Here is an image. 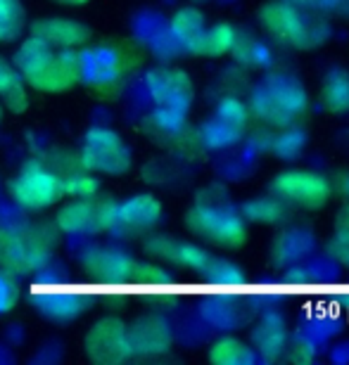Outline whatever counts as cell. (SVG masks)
Returning a JSON list of instances; mask_svg holds the SVG:
<instances>
[{
    "label": "cell",
    "mask_w": 349,
    "mask_h": 365,
    "mask_svg": "<svg viewBox=\"0 0 349 365\" xmlns=\"http://www.w3.org/2000/svg\"><path fill=\"white\" fill-rule=\"evenodd\" d=\"M84 81L88 88L110 102L119 98L128 74L138 64V55L128 43H100L81 50Z\"/></svg>",
    "instance_id": "6da1fadb"
},
{
    "label": "cell",
    "mask_w": 349,
    "mask_h": 365,
    "mask_svg": "<svg viewBox=\"0 0 349 365\" xmlns=\"http://www.w3.org/2000/svg\"><path fill=\"white\" fill-rule=\"evenodd\" d=\"M7 190L21 209L46 211L64 200V178L43 159H29L12 176Z\"/></svg>",
    "instance_id": "7a4b0ae2"
},
{
    "label": "cell",
    "mask_w": 349,
    "mask_h": 365,
    "mask_svg": "<svg viewBox=\"0 0 349 365\" xmlns=\"http://www.w3.org/2000/svg\"><path fill=\"white\" fill-rule=\"evenodd\" d=\"M259 19L278 41L295 48L321 46V41L328 36V26L314 17H307L300 7L283 0V3H268L261 7Z\"/></svg>",
    "instance_id": "3957f363"
},
{
    "label": "cell",
    "mask_w": 349,
    "mask_h": 365,
    "mask_svg": "<svg viewBox=\"0 0 349 365\" xmlns=\"http://www.w3.org/2000/svg\"><path fill=\"white\" fill-rule=\"evenodd\" d=\"M79 159H81V169L100 176H123L133 164V155L126 140L107 126H93L84 135Z\"/></svg>",
    "instance_id": "277c9868"
},
{
    "label": "cell",
    "mask_w": 349,
    "mask_h": 365,
    "mask_svg": "<svg viewBox=\"0 0 349 365\" xmlns=\"http://www.w3.org/2000/svg\"><path fill=\"white\" fill-rule=\"evenodd\" d=\"M57 230L67 235H103L116 228V202L107 197H88V200L64 202L55 214Z\"/></svg>",
    "instance_id": "5b68a950"
},
{
    "label": "cell",
    "mask_w": 349,
    "mask_h": 365,
    "mask_svg": "<svg viewBox=\"0 0 349 365\" xmlns=\"http://www.w3.org/2000/svg\"><path fill=\"white\" fill-rule=\"evenodd\" d=\"M143 250L148 252L152 259L164 261V264L176 266V268H188V271H193V273L223 275V273L236 271V266L219 257H214V254L207 252L205 247L183 242V240H176L169 235H155V232H150V235L145 237Z\"/></svg>",
    "instance_id": "8992f818"
},
{
    "label": "cell",
    "mask_w": 349,
    "mask_h": 365,
    "mask_svg": "<svg viewBox=\"0 0 349 365\" xmlns=\"http://www.w3.org/2000/svg\"><path fill=\"white\" fill-rule=\"evenodd\" d=\"M186 225L193 235L226 250H236L247 237L243 216L216 204H195L186 214Z\"/></svg>",
    "instance_id": "52a82bcc"
},
{
    "label": "cell",
    "mask_w": 349,
    "mask_h": 365,
    "mask_svg": "<svg viewBox=\"0 0 349 365\" xmlns=\"http://www.w3.org/2000/svg\"><path fill=\"white\" fill-rule=\"evenodd\" d=\"M84 81V57L76 48H55L48 60L24 78L29 88L39 93H67Z\"/></svg>",
    "instance_id": "ba28073f"
},
{
    "label": "cell",
    "mask_w": 349,
    "mask_h": 365,
    "mask_svg": "<svg viewBox=\"0 0 349 365\" xmlns=\"http://www.w3.org/2000/svg\"><path fill=\"white\" fill-rule=\"evenodd\" d=\"M126 323L116 316H103L88 327L84 337L86 356L93 363L100 365H116L131 359L128 349V332Z\"/></svg>",
    "instance_id": "9c48e42d"
},
{
    "label": "cell",
    "mask_w": 349,
    "mask_h": 365,
    "mask_svg": "<svg viewBox=\"0 0 349 365\" xmlns=\"http://www.w3.org/2000/svg\"><path fill=\"white\" fill-rule=\"evenodd\" d=\"M273 195L283 202L297 204L304 209H318L330 200V180L314 171H285L273 180Z\"/></svg>",
    "instance_id": "30bf717a"
},
{
    "label": "cell",
    "mask_w": 349,
    "mask_h": 365,
    "mask_svg": "<svg viewBox=\"0 0 349 365\" xmlns=\"http://www.w3.org/2000/svg\"><path fill=\"white\" fill-rule=\"evenodd\" d=\"M145 91H148L150 100L155 102V107L178 109V112H188L195 98L191 76L176 67L150 69L145 74Z\"/></svg>",
    "instance_id": "8fae6325"
},
{
    "label": "cell",
    "mask_w": 349,
    "mask_h": 365,
    "mask_svg": "<svg viewBox=\"0 0 349 365\" xmlns=\"http://www.w3.org/2000/svg\"><path fill=\"white\" fill-rule=\"evenodd\" d=\"M126 332L131 356H141V359L166 354L173 341L169 323L159 316H141L126 327Z\"/></svg>",
    "instance_id": "7c38bea8"
},
{
    "label": "cell",
    "mask_w": 349,
    "mask_h": 365,
    "mask_svg": "<svg viewBox=\"0 0 349 365\" xmlns=\"http://www.w3.org/2000/svg\"><path fill=\"white\" fill-rule=\"evenodd\" d=\"M162 221V204L152 195H133L116 204V228L123 235H148Z\"/></svg>",
    "instance_id": "4fadbf2b"
},
{
    "label": "cell",
    "mask_w": 349,
    "mask_h": 365,
    "mask_svg": "<svg viewBox=\"0 0 349 365\" xmlns=\"http://www.w3.org/2000/svg\"><path fill=\"white\" fill-rule=\"evenodd\" d=\"M81 266L98 277H138L152 273L150 266L141 264L138 259L128 257L116 247H88L81 254Z\"/></svg>",
    "instance_id": "5bb4252c"
},
{
    "label": "cell",
    "mask_w": 349,
    "mask_h": 365,
    "mask_svg": "<svg viewBox=\"0 0 349 365\" xmlns=\"http://www.w3.org/2000/svg\"><path fill=\"white\" fill-rule=\"evenodd\" d=\"M31 34L48 41L55 48H76V50L86 48L93 38V31L88 26L67 17H48L34 21Z\"/></svg>",
    "instance_id": "9a60e30c"
},
{
    "label": "cell",
    "mask_w": 349,
    "mask_h": 365,
    "mask_svg": "<svg viewBox=\"0 0 349 365\" xmlns=\"http://www.w3.org/2000/svg\"><path fill=\"white\" fill-rule=\"evenodd\" d=\"M0 268L21 277L39 273V266H36L24 235H21V228L0 225Z\"/></svg>",
    "instance_id": "2e32d148"
},
{
    "label": "cell",
    "mask_w": 349,
    "mask_h": 365,
    "mask_svg": "<svg viewBox=\"0 0 349 365\" xmlns=\"http://www.w3.org/2000/svg\"><path fill=\"white\" fill-rule=\"evenodd\" d=\"M261 88L271 95V98L275 100V105H278L293 121L300 114H304V109L309 107V95L300 83L295 81V78L271 76V78H266V81L261 83Z\"/></svg>",
    "instance_id": "e0dca14e"
},
{
    "label": "cell",
    "mask_w": 349,
    "mask_h": 365,
    "mask_svg": "<svg viewBox=\"0 0 349 365\" xmlns=\"http://www.w3.org/2000/svg\"><path fill=\"white\" fill-rule=\"evenodd\" d=\"M0 107H5L7 112L21 114L29 107V91L17 67L12 60H5L0 55Z\"/></svg>",
    "instance_id": "ac0fdd59"
},
{
    "label": "cell",
    "mask_w": 349,
    "mask_h": 365,
    "mask_svg": "<svg viewBox=\"0 0 349 365\" xmlns=\"http://www.w3.org/2000/svg\"><path fill=\"white\" fill-rule=\"evenodd\" d=\"M205 29H207L205 14L193 5L176 10V14H173L171 21H169L171 38L176 41L178 46H183L186 50H191V53L195 50V46H198V41H200V36Z\"/></svg>",
    "instance_id": "d6986e66"
},
{
    "label": "cell",
    "mask_w": 349,
    "mask_h": 365,
    "mask_svg": "<svg viewBox=\"0 0 349 365\" xmlns=\"http://www.w3.org/2000/svg\"><path fill=\"white\" fill-rule=\"evenodd\" d=\"M186 116L188 112L155 107V112L148 114L143 126L152 138H159V140H178L186 130Z\"/></svg>",
    "instance_id": "ffe728a7"
},
{
    "label": "cell",
    "mask_w": 349,
    "mask_h": 365,
    "mask_svg": "<svg viewBox=\"0 0 349 365\" xmlns=\"http://www.w3.org/2000/svg\"><path fill=\"white\" fill-rule=\"evenodd\" d=\"M236 41H238V31L231 24H214L202 31L193 53L205 55V57H219V55L231 53Z\"/></svg>",
    "instance_id": "44dd1931"
},
{
    "label": "cell",
    "mask_w": 349,
    "mask_h": 365,
    "mask_svg": "<svg viewBox=\"0 0 349 365\" xmlns=\"http://www.w3.org/2000/svg\"><path fill=\"white\" fill-rule=\"evenodd\" d=\"M321 102L330 112H349V74L343 69L330 71L323 78V88H321Z\"/></svg>",
    "instance_id": "7402d4cb"
},
{
    "label": "cell",
    "mask_w": 349,
    "mask_h": 365,
    "mask_svg": "<svg viewBox=\"0 0 349 365\" xmlns=\"http://www.w3.org/2000/svg\"><path fill=\"white\" fill-rule=\"evenodd\" d=\"M209 361L216 365H243L254 361V351L238 337H221L209 346Z\"/></svg>",
    "instance_id": "603a6c76"
},
{
    "label": "cell",
    "mask_w": 349,
    "mask_h": 365,
    "mask_svg": "<svg viewBox=\"0 0 349 365\" xmlns=\"http://www.w3.org/2000/svg\"><path fill=\"white\" fill-rule=\"evenodd\" d=\"M243 216L250 218V221H259V223H275L285 216V204H283L280 197H254V200L243 204Z\"/></svg>",
    "instance_id": "cb8c5ba5"
},
{
    "label": "cell",
    "mask_w": 349,
    "mask_h": 365,
    "mask_svg": "<svg viewBox=\"0 0 349 365\" xmlns=\"http://www.w3.org/2000/svg\"><path fill=\"white\" fill-rule=\"evenodd\" d=\"M26 26V12L21 0H0V43H10Z\"/></svg>",
    "instance_id": "d4e9b609"
},
{
    "label": "cell",
    "mask_w": 349,
    "mask_h": 365,
    "mask_svg": "<svg viewBox=\"0 0 349 365\" xmlns=\"http://www.w3.org/2000/svg\"><path fill=\"white\" fill-rule=\"evenodd\" d=\"M254 346L257 351H261L266 359H271L285 346V330H283L278 318H266L264 323L259 325V330L254 332Z\"/></svg>",
    "instance_id": "484cf974"
},
{
    "label": "cell",
    "mask_w": 349,
    "mask_h": 365,
    "mask_svg": "<svg viewBox=\"0 0 349 365\" xmlns=\"http://www.w3.org/2000/svg\"><path fill=\"white\" fill-rule=\"evenodd\" d=\"M100 195V180L96 173L79 169L69 176H64V197H74V200H88V197Z\"/></svg>",
    "instance_id": "4316f807"
},
{
    "label": "cell",
    "mask_w": 349,
    "mask_h": 365,
    "mask_svg": "<svg viewBox=\"0 0 349 365\" xmlns=\"http://www.w3.org/2000/svg\"><path fill=\"white\" fill-rule=\"evenodd\" d=\"M214 116L223 123H228L231 128L236 130H245L247 119H250V109H247L245 102H240L238 98H223L219 105H216Z\"/></svg>",
    "instance_id": "83f0119b"
},
{
    "label": "cell",
    "mask_w": 349,
    "mask_h": 365,
    "mask_svg": "<svg viewBox=\"0 0 349 365\" xmlns=\"http://www.w3.org/2000/svg\"><path fill=\"white\" fill-rule=\"evenodd\" d=\"M17 304H19V284L12 273L0 268V316L17 309Z\"/></svg>",
    "instance_id": "f1b7e54d"
},
{
    "label": "cell",
    "mask_w": 349,
    "mask_h": 365,
    "mask_svg": "<svg viewBox=\"0 0 349 365\" xmlns=\"http://www.w3.org/2000/svg\"><path fill=\"white\" fill-rule=\"evenodd\" d=\"M280 257L283 259H300L302 254L309 252V235H304V230H288V235L280 242Z\"/></svg>",
    "instance_id": "f546056e"
},
{
    "label": "cell",
    "mask_w": 349,
    "mask_h": 365,
    "mask_svg": "<svg viewBox=\"0 0 349 365\" xmlns=\"http://www.w3.org/2000/svg\"><path fill=\"white\" fill-rule=\"evenodd\" d=\"M304 145V135L293 130V133H285L280 135L278 140H275V152L283 155V159H290V155H295V152H300V148Z\"/></svg>",
    "instance_id": "4dcf8cb0"
},
{
    "label": "cell",
    "mask_w": 349,
    "mask_h": 365,
    "mask_svg": "<svg viewBox=\"0 0 349 365\" xmlns=\"http://www.w3.org/2000/svg\"><path fill=\"white\" fill-rule=\"evenodd\" d=\"M335 232H338V240H340V242H343V245H349V207L343 209V214L338 216Z\"/></svg>",
    "instance_id": "1f68e13d"
},
{
    "label": "cell",
    "mask_w": 349,
    "mask_h": 365,
    "mask_svg": "<svg viewBox=\"0 0 349 365\" xmlns=\"http://www.w3.org/2000/svg\"><path fill=\"white\" fill-rule=\"evenodd\" d=\"M55 3L67 5V7H79V5H86V3H88V0H55Z\"/></svg>",
    "instance_id": "d6a6232c"
},
{
    "label": "cell",
    "mask_w": 349,
    "mask_h": 365,
    "mask_svg": "<svg viewBox=\"0 0 349 365\" xmlns=\"http://www.w3.org/2000/svg\"><path fill=\"white\" fill-rule=\"evenodd\" d=\"M345 195L349 197V176L345 178Z\"/></svg>",
    "instance_id": "836d02e7"
},
{
    "label": "cell",
    "mask_w": 349,
    "mask_h": 365,
    "mask_svg": "<svg viewBox=\"0 0 349 365\" xmlns=\"http://www.w3.org/2000/svg\"><path fill=\"white\" fill-rule=\"evenodd\" d=\"M0 119H3V107H0Z\"/></svg>",
    "instance_id": "e575fe53"
}]
</instances>
